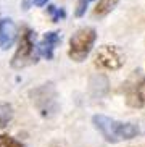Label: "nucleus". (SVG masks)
<instances>
[{"instance_id":"obj_1","label":"nucleus","mask_w":145,"mask_h":147,"mask_svg":"<svg viewBox=\"0 0 145 147\" xmlns=\"http://www.w3.org/2000/svg\"><path fill=\"white\" fill-rule=\"evenodd\" d=\"M94 125L108 142H119L128 141L139 134V128L132 123H121V121L111 120L105 115H95Z\"/></svg>"},{"instance_id":"obj_2","label":"nucleus","mask_w":145,"mask_h":147,"mask_svg":"<svg viewBox=\"0 0 145 147\" xmlns=\"http://www.w3.org/2000/svg\"><path fill=\"white\" fill-rule=\"evenodd\" d=\"M36 36L34 31L29 29L28 26H24L21 29V37H19V42H18V49L15 55L11 58V68L15 69H23L26 66L36 65L39 61V49L34 42Z\"/></svg>"},{"instance_id":"obj_3","label":"nucleus","mask_w":145,"mask_h":147,"mask_svg":"<svg viewBox=\"0 0 145 147\" xmlns=\"http://www.w3.org/2000/svg\"><path fill=\"white\" fill-rule=\"evenodd\" d=\"M97 40V31L90 26L77 29L69 39L68 55L74 61H84Z\"/></svg>"},{"instance_id":"obj_4","label":"nucleus","mask_w":145,"mask_h":147,"mask_svg":"<svg viewBox=\"0 0 145 147\" xmlns=\"http://www.w3.org/2000/svg\"><path fill=\"white\" fill-rule=\"evenodd\" d=\"M31 100L37 107V110L44 117H50L58 110V102H56V91L53 84H42L31 91Z\"/></svg>"},{"instance_id":"obj_5","label":"nucleus","mask_w":145,"mask_h":147,"mask_svg":"<svg viewBox=\"0 0 145 147\" xmlns=\"http://www.w3.org/2000/svg\"><path fill=\"white\" fill-rule=\"evenodd\" d=\"M94 63L100 69L115 71L124 65V53L116 45H102L94 57Z\"/></svg>"},{"instance_id":"obj_6","label":"nucleus","mask_w":145,"mask_h":147,"mask_svg":"<svg viewBox=\"0 0 145 147\" xmlns=\"http://www.w3.org/2000/svg\"><path fill=\"white\" fill-rule=\"evenodd\" d=\"M126 97H128V104L132 107L145 105V78L139 69L134 71L132 78L126 84Z\"/></svg>"},{"instance_id":"obj_7","label":"nucleus","mask_w":145,"mask_h":147,"mask_svg":"<svg viewBox=\"0 0 145 147\" xmlns=\"http://www.w3.org/2000/svg\"><path fill=\"white\" fill-rule=\"evenodd\" d=\"M15 40H16V26L13 20L10 18L0 20V47L7 50L15 44Z\"/></svg>"},{"instance_id":"obj_8","label":"nucleus","mask_w":145,"mask_h":147,"mask_svg":"<svg viewBox=\"0 0 145 147\" xmlns=\"http://www.w3.org/2000/svg\"><path fill=\"white\" fill-rule=\"evenodd\" d=\"M60 34L55 32V31H50L47 34L44 36V39L39 42L37 49H39V53L44 57V58H47V60H52L53 58V50L55 47L60 44Z\"/></svg>"},{"instance_id":"obj_9","label":"nucleus","mask_w":145,"mask_h":147,"mask_svg":"<svg viewBox=\"0 0 145 147\" xmlns=\"http://www.w3.org/2000/svg\"><path fill=\"white\" fill-rule=\"evenodd\" d=\"M119 0H98L97 5L94 8V16L95 18H105L107 15H110L115 7L118 5Z\"/></svg>"},{"instance_id":"obj_10","label":"nucleus","mask_w":145,"mask_h":147,"mask_svg":"<svg viewBox=\"0 0 145 147\" xmlns=\"http://www.w3.org/2000/svg\"><path fill=\"white\" fill-rule=\"evenodd\" d=\"M13 118V108L8 104H0V129L5 128Z\"/></svg>"},{"instance_id":"obj_11","label":"nucleus","mask_w":145,"mask_h":147,"mask_svg":"<svg viewBox=\"0 0 145 147\" xmlns=\"http://www.w3.org/2000/svg\"><path fill=\"white\" fill-rule=\"evenodd\" d=\"M0 147H24V146L15 138H11V136L0 134Z\"/></svg>"},{"instance_id":"obj_12","label":"nucleus","mask_w":145,"mask_h":147,"mask_svg":"<svg viewBox=\"0 0 145 147\" xmlns=\"http://www.w3.org/2000/svg\"><path fill=\"white\" fill-rule=\"evenodd\" d=\"M47 11H48V15L52 16V21H53V23L60 21L61 18H64V16H66V13H64V10L56 8V7H53V5L47 7Z\"/></svg>"},{"instance_id":"obj_13","label":"nucleus","mask_w":145,"mask_h":147,"mask_svg":"<svg viewBox=\"0 0 145 147\" xmlns=\"http://www.w3.org/2000/svg\"><path fill=\"white\" fill-rule=\"evenodd\" d=\"M87 5H89V0H77V5H76V16L77 18H81L85 15Z\"/></svg>"},{"instance_id":"obj_14","label":"nucleus","mask_w":145,"mask_h":147,"mask_svg":"<svg viewBox=\"0 0 145 147\" xmlns=\"http://www.w3.org/2000/svg\"><path fill=\"white\" fill-rule=\"evenodd\" d=\"M32 2H34V5H37V7H44L48 0H32Z\"/></svg>"},{"instance_id":"obj_15","label":"nucleus","mask_w":145,"mask_h":147,"mask_svg":"<svg viewBox=\"0 0 145 147\" xmlns=\"http://www.w3.org/2000/svg\"><path fill=\"white\" fill-rule=\"evenodd\" d=\"M28 7H29V0H24V2H23V8L28 10Z\"/></svg>"}]
</instances>
